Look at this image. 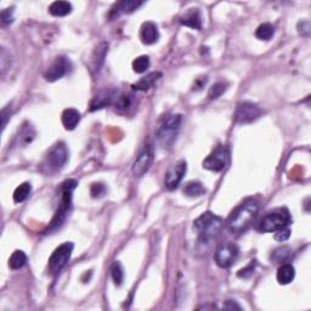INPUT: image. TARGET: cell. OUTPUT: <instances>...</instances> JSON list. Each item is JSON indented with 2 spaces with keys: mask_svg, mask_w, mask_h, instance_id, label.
I'll list each match as a JSON object with an SVG mask.
<instances>
[{
  "mask_svg": "<svg viewBox=\"0 0 311 311\" xmlns=\"http://www.w3.org/2000/svg\"><path fill=\"white\" fill-rule=\"evenodd\" d=\"M259 213V205L257 201L248 200L237 207L229 216L226 228L231 233H241L252 225Z\"/></svg>",
  "mask_w": 311,
  "mask_h": 311,
  "instance_id": "cell-1",
  "label": "cell"
},
{
  "mask_svg": "<svg viewBox=\"0 0 311 311\" xmlns=\"http://www.w3.org/2000/svg\"><path fill=\"white\" fill-rule=\"evenodd\" d=\"M223 219L210 211H206L193 223V228L201 236L202 242H209L218 236L223 229Z\"/></svg>",
  "mask_w": 311,
  "mask_h": 311,
  "instance_id": "cell-2",
  "label": "cell"
},
{
  "mask_svg": "<svg viewBox=\"0 0 311 311\" xmlns=\"http://www.w3.org/2000/svg\"><path fill=\"white\" fill-rule=\"evenodd\" d=\"M181 121L182 118L180 114H172L167 119H164L157 132L158 142L163 149H170L177 141L180 127H181Z\"/></svg>",
  "mask_w": 311,
  "mask_h": 311,
  "instance_id": "cell-3",
  "label": "cell"
},
{
  "mask_svg": "<svg viewBox=\"0 0 311 311\" xmlns=\"http://www.w3.org/2000/svg\"><path fill=\"white\" fill-rule=\"evenodd\" d=\"M292 223L289 211L285 208L277 209V210L270 211L259 223V230L262 233H276L281 229L288 228Z\"/></svg>",
  "mask_w": 311,
  "mask_h": 311,
  "instance_id": "cell-4",
  "label": "cell"
},
{
  "mask_svg": "<svg viewBox=\"0 0 311 311\" xmlns=\"http://www.w3.org/2000/svg\"><path fill=\"white\" fill-rule=\"evenodd\" d=\"M78 182L76 180H66L65 182H62L61 185V191H62V201H61V206L58 207L57 211H56V215L52 221V225H50V230L53 229H57L62 225L63 220H65L66 215H67L68 210L71 207V200H72V192L76 187H77Z\"/></svg>",
  "mask_w": 311,
  "mask_h": 311,
  "instance_id": "cell-5",
  "label": "cell"
},
{
  "mask_svg": "<svg viewBox=\"0 0 311 311\" xmlns=\"http://www.w3.org/2000/svg\"><path fill=\"white\" fill-rule=\"evenodd\" d=\"M68 159V151L67 147L65 146V144L60 142V144H56L52 150L48 154L47 158H45L44 165L45 169L49 173H53L60 170L63 165L66 164Z\"/></svg>",
  "mask_w": 311,
  "mask_h": 311,
  "instance_id": "cell-6",
  "label": "cell"
},
{
  "mask_svg": "<svg viewBox=\"0 0 311 311\" xmlns=\"http://www.w3.org/2000/svg\"><path fill=\"white\" fill-rule=\"evenodd\" d=\"M72 252L73 244L71 242H66V243L57 247L49 259V271L52 275L58 274L68 262L71 256H72Z\"/></svg>",
  "mask_w": 311,
  "mask_h": 311,
  "instance_id": "cell-7",
  "label": "cell"
},
{
  "mask_svg": "<svg viewBox=\"0 0 311 311\" xmlns=\"http://www.w3.org/2000/svg\"><path fill=\"white\" fill-rule=\"evenodd\" d=\"M152 162H154V150H152L151 145L146 144L142 147L139 156L135 159L134 164H132L131 170L134 177L140 178L146 174L150 168H151Z\"/></svg>",
  "mask_w": 311,
  "mask_h": 311,
  "instance_id": "cell-8",
  "label": "cell"
},
{
  "mask_svg": "<svg viewBox=\"0 0 311 311\" xmlns=\"http://www.w3.org/2000/svg\"><path fill=\"white\" fill-rule=\"evenodd\" d=\"M261 116V109L253 103H241L237 104L234 118L239 124H248L257 121Z\"/></svg>",
  "mask_w": 311,
  "mask_h": 311,
  "instance_id": "cell-9",
  "label": "cell"
},
{
  "mask_svg": "<svg viewBox=\"0 0 311 311\" xmlns=\"http://www.w3.org/2000/svg\"><path fill=\"white\" fill-rule=\"evenodd\" d=\"M238 257V248L233 243H226L219 247L214 254V260L216 265L221 269H228L233 264Z\"/></svg>",
  "mask_w": 311,
  "mask_h": 311,
  "instance_id": "cell-10",
  "label": "cell"
},
{
  "mask_svg": "<svg viewBox=\"0 0 311 311\" xmlns=\"http://www.w3.org/2000/svg\"><path fill=\"white\" fill-rule=\"evenodd\" d=\"M229 163V152L225 147H218L214 150L211 155H209L203 160V168L211 170V172L219 173L226 168Z\"/></svg>",
  "mask_w": 311,
  "mask_h": 311,
  "instance_id": "cell-11",
  "label": "cell"
},
{
  "mask_svg": "<svg viewBox=\"0 0 311 311\" xmlns=\"http://www.w3.org/2000/svg\"><path fill=\"white\" fill-rule=\"evenodd\" d=\"M186 170H187V165H186L185 160H179L175 164H173L165 174V187L170 191L178 188V186L180 185L183 177H185Z\"/></svg>",
  "mask_w": 311,
  "mask_h": 311,
  "instance_id": "cell-12",
  "label": "cell"
},
{
  "mask_svg": "<svg viewBox=\"0 0 311 311\" xmlns=\"http://www.w3.org/2000/svg\"><path fill=\"white\" fill-rule=\"evenodd\" d=\"M68 66H70V62L65 57H57L45 73V79L48 81H55L57 79H61L67 73Z\"/></svg>",
  "mask_w": 311,
  "mask_h": 311,
  "instance_id": "cell-13",
  "label": "cell"
},
{
  "mask_svg": "<svg viewBox=\"0 0 311 311\" xmlns=\"http://www.w3.org/2000/svg\"><path fill=\"white\" fill-rule=\"evenodd\" d=\"M117 96H118V91L116 90L101 91V93L98 94V95L93 99V101H91L90 109L91 111H96V109H100L104 108V107L114 104Z\"/></svg>",
  "mask_w": 311,
  "mask_h": 311,
  "instance_id": "cell-14",
  "label": "cell"
},
{
  "mask_svg": "<svg viewBox=\"0 0 311 311\" xmlns=\"http://www.w3.org/2000/svg\"><path fill=\"white\" fill-rule=\"evenodd\" d=\"M159 38L157 26L152 22H145L141 27V40L144 44L151 45L155 44Z\"/></svg>",
  "mask_w": 311,
  "mask_h": 311,
  "instance_id": "cell-15",
  "label": "cell"
},
{
  "mask_svg": "<svg viewBox=\"0 0 311 311\" xmlns=\"http://www.w3.org/2000/svg\"><path fill=\"white\" fill-rule=\"evenodd\" d=\"M182 26L193 28V29H201L202 28V17H201L200 11L197 9H191L190 11L186 12L180 20Z\"/></svg>",
  "mask_w": 311,
  "mask_h": 311,
  "instance_id": "cell-16",
  "label": "cell"
},
{
  "mask_svg": "<svg viewBox=\"0 0 311 311\" xmlns=\"http://www.w3.org/2000/svg\"><path fill=\"white\" fill-rule=\"evenodd\" d=\"M160 77H162V73L152 72V73H150V75H147L146 77L140 79V80L137 81L136 84H134V85H132V88H134L135 90H137V91L150 90L151 88H154V86L156 85V83L159 80Z\"/></svg>",
  "mask_w": 311,
  "mask_h": 311,
  "instance_id": "cell-17",
  "label": "cell"
},
{
  "mask_svg": "<svg viewBox=\"0 0 311 311\" xmlns=\"http://www.w3.org/2000/svg\"><path fill=\"white\" fill-rule=\"evenodd\" d=\"M80 121V113L75 108H67L62 113V124L67 130H73Z\"/></svg>",
  "mask_w": 311,
  "mask_h": 311,
  "instance_id": "cell-18",
  "label": "cell"
},
{
  "mask_svg": "<svg viewBox=\"0 0 311 311\" xmlns=\"http://www.w3.org/2000/svg\"><path fill=\"white\" fill-rule=\"evenodd\" d=\"M295 270L293 265L282 264L277 270V281L280 285H288L294 280Z\"/></svg>",
  "mask_w": 311,
  "mask_h": 311,
  "instance_id": "cell-19",
  "label": "cell"
},
{
  "mask_svg": "<svg viewBox=\"0 0 311 311\" xmlns=\"http://www.w3.org/2000/svg\"><path fill=\"white\" fill-rule=\"evenodd\" d=\"M72 11V5L68 1H53L49 6V12L55 17L67 16Z\"/></svg>",
  "mask_w": 311,
  "mask_h": 311,
  "instance_id": "cell-20",
  "label": "cell"
},
{
  "mask_svg": "<svg viewBox=\"0 0 311 311\" xmlns=\"http://www.w3.org/2000/svg\"><path fill=\"white\" fill-rule=\"evenodd\" d=\"M206 192L207 190L200 181H190L183 187V193L188 197H201V196L206 195Z\"/></svg>",
  "mask_w": 311,
  "mask_h": 311,
  "instance_id": "cell-21",
  "label": "cell"
},
{
  "mask_svg": "<svg viewBox=\"0 0 311 311\" xmlns=\"http://www.w3.org/2000/svg\"><path fill=\"white\" fill-rule=\"evenodd\" d=\"M32 186L29 182H24L15 190L14 192V201L16 203H22L27 200L28 196L30 195Z\"/></svg>",
  "mask_w": 311,
  "mask_h": 311,
  "instance_id": "cell-22",
  "label": "cell"
},
{
  "mask_svg": "<svg viewBox=\"0 0 311 311\" xmlns=\"http://www.w3.org/2000/svg\"><path fill=\"white\" fill-rule=\"evenodd\" d=\"M292 258V251H290L288 247H281V248H277L276 251H274L272 253L271 259L274 260L277 264H285L288 260Z\"/></svg>",
  "mask_w": 311,
  "mask_h": 311,
  "instance_id": "cell-23",
  "label": "cell"
},
{
  "mask_svg": "<svg viewBox=\"0 0 311 311\" xmlns=\"http://www.w3.org/2000/svg\"><path fill=\"white\" fill-rule=\"evenodd\" d=\"M26 261H27L26 254H25L22 251H16L12 253L11 257H10L9 266L11 267L12 270L21 269V267L26 264Z\"/></svg>",
  "mask_w": 311,
  "mask_h": 311,
  "instance_id": "cell-24",
  "label": "cell"
},
{
  "mask_svg": "<svg viewBox=\"0 0 311 311\" xmlns=\"http://www.w3.org/2000/svg\"><path fill=\"white\" fill-rule=\"evenodd\" d=\"M34 136H35V132H34V129L32 128V126H29V124H25V126L21 128V130H20V134L19 136H17V139H19V142H21V145H27L33 141Z\"/></svg>",
  "mask_w": 311,
  "mask_h": 311,
  "instance_id": "cell-25",
  "label": "cell"
},
{
  "mask_svg": "<svg viewBox=\"0 0 311 311\" xmlns=\"http://www.w3.org/2000/svg\"><path fill=\"white\" fill-rule=\"evenodd\" d=\"M275 34V28L270 24H262L257 28L256 37L260 40H270Z\"/></svg>",
  "mask_w": 311,
  "mask_h": 311,
  "instance_id": "cell-26",
  "label": "cell"
},
{
  "mask_svg": "<svg viewBox=\"0 0 311 311\" xmlns=\"http://www.w3.org/2000/svg\"><path fill=\"white\" fill-rule=\"evenodd\" d=\"M107 52H108V44L107 43H103L101 45H99V48L95 52V57H94V67H95V70H100L104 61V57H106Z\"/></svg>",
  "mask_w": 311,
  "mask_h": 311,
  "instance_id": "cell-27",
  "label": "cell"
},
{
  "mask_svg": "<svg viewBox=\"0 0 311 311\" xmlns=\"http://www.w3.org/2000/svg\"><path fill=\"white\" fill-rule=\"evenodd\" d=\"M226 89H228V84L223 83V81L213 84L208 91V99L209 100H216L225 93Z\"/></svg>",
  "mask_w": 311,
  "mask_h": 311,
  "instance_id": "cell-28",
  "label": "cell"
},
{
  "mask_svg": "<svg viewBox=\"0 0 311 311\" xmlns=\"http://www.w3.org/2000/svg\"><path fill=\"white\" fill-rule=\"evenodd\" d=\"M150 58L149 56H139L132 61V70L136 73H144L149 70Z\"/></svg>",
  "mask_w": 311,
  "mask_h": 311,
  "instance_id": "cell-29",
  "label": "cell"
},
{
  "mask_svg": "<svg viewBox=\"0 0 311 311\" xmlns=\"http://www.w3.org/2000/svg\"><path fill=\"white\" fill-rule=\"evenodd\" d=\"M111 276L112 280H113L114 285H121L122 282L124 280V271L123 267H122L121 262L114 261L111 266Z\"/></svg>",
  "mask_w": 311,
  "mask_h": 311,
  "instance_id": "cell-30",
  "label": "cell"
},
{
  "mask_svg": "<svg viewBox=\"0 0 311 311\" xmlns=\"http://www.w3.org/2000/svg\"><path fill=\"white\" fill-rule=\"evenodd\" d=\"M142 5L141 1H123L117 5V10L122 14H130Z\"/></svg>",
  "mask_w": 311,
  "mask_h": 311,
  "instance_id": "cell-31",
  "label": "cell"
},
{
  "mask_svg": "<svg viewBox=\"0 0 311 311\" xmlns=\"http://www.w3.org/2000/svg\"><path fill=\"white\" fill-rule=\"evenodd\" d=\"M114 106L118 108L119 111H127L130 106H131V99L129 95H124V94H118L116 101H114Z\"/></svg>",
  "mask_w": 311,
  "mask_h": 311,
  "instance_id": "cell-32",
  "label": "cell"
},
{
  "mask_svg": "<svg viewBox=\"0 0 311 311\" xmlns=\"http://www.w3.org/2000/svg\"><path fill=\"white\" fill-rule=\"evenodd\" d=\"M104 193H106V187H104V183L96 182V183H93V185H91V187H90L91 197L100 198V197H103Z\"/></svg>",
  "mask_w": 311,
  "mask_h": 311,
  "instance_id": "cell-33",
  "label": "cell"
},
{
  "mask_svg": "<svg viewBox=\"0 0 311 311\" xmlns=\"http://www.w3.org/2000/svg\"><path fill=\"white\" fill-rule=\"evenodd\" d=\"M254 270H256V261H252L251 264L248 265V266H246L244 269L239 270L238 274H237V276L241 277V279H248V277H251L252 275L254 274Z\"/></svg>",
  "mask_w": 311,
  "mask_h": 311,
  "instance_id": "cell-34",
  "label": "cell"
},
{
  "mask_svg": "<svg viewBox=\"0 0 311 311\" xmlns=\"http://www.w3.org/2000/svg\"><path fill=\"white\" fill-rule=\"evenodd\" d=\"M310 22L308 21V20L299 22V25H298V32H299V34L303 35V37H308V35L310 34Z\"/></svg>",
  "mask_w": 311,
  "mask_h": 311,
  "instance_id": "cell-35",
  "label": "cell"
},
{
  "mask_svg": "<svg viewBox=\"0 0 311 311\" xmlns=\"http://www.w3.org/2000/svg\"><path fill=\"white\" fill-rule=\"evenodd\" d=\"M289 236H290V230L288 228H285V229H281V230L276 231V233H275V239L279 242H285L289 238Z\"/></svg>",
  "mask_w": 311,
  "mask_h": 311,
  "instance_id": "cell-36",
  "label": "cell"
},
{
  "mask_svg": "<svg viewBox=\"0 0 311 311\" xmlns=\"http://www.w3.org/2000/svg\"><path fill=\"white\" fill-rule=\"evenodd\" d=\"M14 17H12V9H5L1 11V21L4 25L11 24Z\"/></svg>",
  "mask_w": 311,
  "mask_h": 311,
  "instance_id": "cell-37",
  "label": "cell"
},
{
  "mask_svg": "<svg viewBox=\"0 0 311 311\" xmlns=\"http://www.w3.org/2000/svg\"><path fill=\"white\" fill-rule=\"evenodd\" d=\"M9 117H10V106H6L5 108H2L1 111V129L2 130L5 129V127H6Z\"/></svg>",
  "mask_w": 311,
  "mask_h": 311,
  "instance_id": "cell-38",
  "label": "cell"
},
{
  "mask_svg": "<svg viewBox=\"0 0 311 311\" xmlns=\"http://www.w3.org/2000/svg\"><path fill=\"white\" fill-rule=\"evenodd\" d=\"M224 309H226V310H233V309L241 310L242 307H239V305L237 304L236 302H233V300H228V302L225 303V305H224Z\"/></svg>",
  "mask_w": 311,
  "mask_h": 311,
  "instance_id": "cell-39",
  "label": "cell"
}]
</instances>
